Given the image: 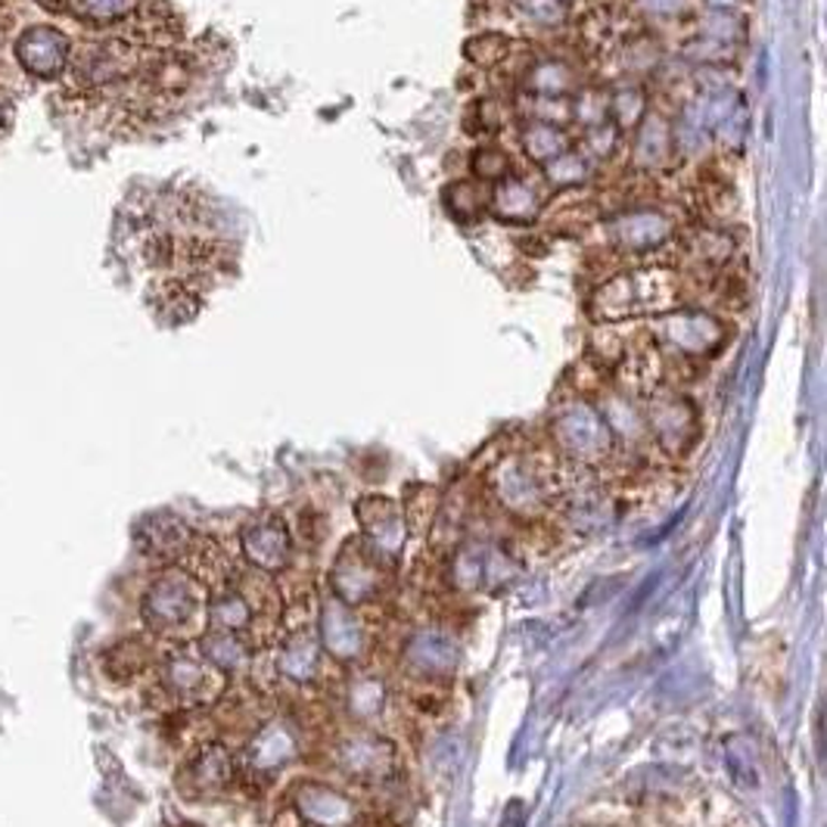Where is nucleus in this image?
Instances as JSON below:
<instances>
[{
  "mask_svg": "<svg viewBox=\"0 0 827 827\" xmlns=\"http://www.w3.org/2000/svg\"><path fill=\"white\" fill-rule=\"evenodd\" d=\"M72 13L97 25H109L135 13V0H72Z\"/></svg>",
  "mask_w": 827,
  "mask_h": 827,
  "instance_id": "obj_36",
  "label": "nucleus"
},
{
  "mask_svg": "<svg viewBox=\"0 0 827 827\" xmlns=\"http://www.w3.org/2000/svg\"><path fill=\"white\" fill-rule=\"evenodd\" d=\"M582 85H586V75H582V63L579 60L560 56V53H535V60L526 66L514 94L572 97Z\"/></svg>",
  "mask_w": 827,
  "mask_h": 827,
  "instance_id": "obj_19",
  "label": "nucleus"
},
{
  "mask_svg": "<svg viewBox=\"0 0 827 827\" xmlns=\"http://www.w3.org/2000/svg\"><path fill=\"white\" fill-rule=\"evenodd\" d=\"M240 551L253 569H261L268 576L283 572L293 560V535L287 529V519L280 514H261L246 523L240 533Z\"/></svg>",
  "mask_w": 827,
  "mask_h": 827,
  "instance_id": "obj_17",
  "label": "nucleus"
},
{
  "mask_svg": "<svg viewBox=\"0 0 827 827\" xmlns=\"http://www.w3.org/2000/svg\"><path fill=\"white\" fill-rule=\"evenodd\" d=\"M302 759V734L290 722H261L246 743L243 772L253 781H277L290 772V765Z\"/></svg>",
  "mask_w": 827,
  "mask_h": 827,
  "instance_id": "obj_11",
  "label": "nucleus"
},
{
  "mask_svg": "<svg viewBox=\"0 0 827 827\" xmlns=\"http://www.w3.org/2000/svg\"><path fill=\"white\" fill-rule=\"evenodd\" d=\"M143 616L155 632H184L193 622L208 625L206 586L187 572H165L147 591Z\"/></svg>",
  "mask_w": 827,
  "mask_h": 827,
  "instance_id": "obj_8",
  "label": "nucleus"
},
{
  "mask_svg": "<svg viewBox=\"0 0 827 827\" xmlns=\"http://www.w3.org/2000/svg\"><path fill=\"white\" fill-rule=\"evenodd\" d=\"M442 206L458 225H483L488 218V187L473 178H458L442 190Z\"/></svg>",
  "mask_w": 827,
  "mask_h": 827,
  "instance_id": "obj_24",
  "label": "nucleus"
},
{
  "mask_svg": "<svg viewBox=\"0 0 827 827\" xmlns=\"http://www.w3.org/2000/svg\"><path fill=\"white\" fill-rule=\"evenodd\" d=\"M625 7L654 35L656 29L663 32V29L690 25V19L697 17V10H700L697 0H625Z\"/></svg>",
  "mask_w": 827,
  "mask_h": 827,
  "instance_id": "obj_26",
  "label": "nucleus"
},
{
  "mask_svg": "<svg viewBox=\"0 0 827 827\" xmlns=\"http://www.w3.org/2000/svg\"><path fill=\"white\" fill-rule=\"evenodd\" d=\"M389 579H393V563L370 551L362 538H348L330 567V594L355 610H364L383 601Z\"/></svg>",
  "mask_w": 827,
  "mask_h": 827,
  "instance_id": "obj_7",
  "label": "nucleus"
},
{
  "mask_svg": "<svg viewBox=\"0 0 827 827\" xmlns=\"http://www.w3.org/2000/svg\"><path fill=\"white\" fill-rule=\"evenodd\" d=\"M551 190L541 184V178L529 172L507 174L504 181L488 187V218L507 227H533L545 218Z\"/></svg>",
  "mask_w": 827,
  "mask_h": 827,
  "instance_id": "obj_12",
  "label": "nucleus"
},
{
  "mask_svg": "<svg viewBox=\"0 0 827 827\" xmlns=\"http://www.w3.org/2000/svg\"><path fill=\"white\" fill-rule=\"evenodd\" d=\"M594 178H598V169L576 147L551 159L548 165H541V184L548 190H557V193L591 187Z\"/></svg>",
  "mask_w": 827,
  "mask_h": 827,
  "instance_id": "obj_30",
  "label": "nucleus"
},
{
  "mask_svg": "<svg viewBox=\"0 0 827 827\" xmlns=\"http://www.w3.org/2000/svg\"><path fill=\"white\" fill-rule=\"evenodd\" d=\"M517 172V159L511 150H504L498 143H480L473 155H470V178L480 181L485 187L504 181L507 174Z\"/></svg>",
  "mask_w": 827,
  "mask_h": 827,
  "instance_id": "obj_34",
  "label": "nucleus"
},
{
  "mask_svg": "<svg viewBox=\"0 0 827 827\" xmlns=\"http://www.w3.org/2000/svg\"><path fill=\"white\" fill-rule=\"evenodd\" d=\"M519 37H514L511 32H476V35L466 37L464 44V56L485 75L498 72L514 53L519 51Z\"/></svg>",
  "mask_w": 827,
  "mask_h": 827,
  "instance_id": "obj_29",
  "label": "nucleus"
},
{
  "mask_svg": "<svg viewBox=\"0 0 827 827\" xmlns=\"http://www.w3.org/2000/svg\"><path fill=\"white\" fill-rule=\"evenodd\" d=\"M218 669H212L206 659L196 656H172L165 666V681L178 697H206L208 681L218 678Z\"/></svg>",
  "mask_w": 827,
  "mask_h": 827,
  "instance_id": "obj_33",
  "label": "nucleus"
},
{
  "mask_svg": "<svg viewBox=\"0 0 827 827\" xmlns=\"http://www.w3.org/2000/svg\"><path fill=\"white\" fill-rule=\"evenodd\" d=\"M293 809L299 821L309 827H358L362 825V806L330 781L309 777L299 781L293 793Z\"/></svg>",
  "mask_w": 827,
  "mask_h": 827,
  "instance_id": "obj_15",
  "label": "nucleus"
},
{
  "mask_svg": "<svg viewBox=\"0 0 827 827\" xmlns=\"http://www.w3.org/2000/svg\"><path fill=\"white\" fill-rule=\"evenodd\" d=\"M237 777V762L225 747H206L200 756L193 759V784L203 796L225 793Z\"/></svg>",
  "mask_w": 827,
  "mask_h": 827,
  "instance_id": "obj_31",
  "label": "nucleus"
},
{
  "mask_svg": "<svg viewBox=\"0 0 827 827\" xmlns=\"http://www.w3.org/2000/svg\"><path fill=\"white\" fill-rule=\"evenodd\" d=\"M386 707H389L386 675L374 673V669H358L343 681V709L348 712L352 724L377 728L386 719Z\"/></svg>",
  "mask_w": 827,
  "mask_h": 827,
  "instance_id": "obj_21",
  "label": "nucleus"
},
{
  "mask_svg": "<svg viewBox=\"0 0 827 827\" xmlns=\"http://www.w3.org/2000/svg\"><path fill=\"white\" fill-rule=\"evenodd\" d=\"M327 759L336 775L362 787H386L398 769L396 747L377 728L362 724H352L348 731L336 734L327 747Z\"/></svg>",
  "mask_w": 827,
  "mask_h": 827,
  "instance_id": "obj_6",
  "label": "nucleus"
},
{
  "mask_svg": "<svg viewBox=\"0 0 827 827\" xmlns=\"http://www.w3.org/2000/svg\"><path fill=\"white\" fill-rule=\"evenodd\" d=\"M517 147L519 153L526 155V162L541 169L560 153L572 150V135H569V128L548 125V121H519Z\"/></svg>",
  "mask_w": 827,
  "mask_h": 827,
  "instance_id": "obj_23",
  "label": "nucleus"
},
{
  "mask_svg": "<svg viewBox=\"0 0 827 827\" xmlns=\"http://www.w3.org/2000/svg\"><path fill=\"white\" fill-rule=\"evenodd\" d=\"M548 445L557 451L563 464L594 473L598 480L616 458L613 436L606 430L594 398L576 396V393L554 405L548 417Z\"/></svg>",
  "mask_w": 827,
  "mask_h": 827,
  "instance_id": "obj_3",
  "label": "nucleus"
},
{
  "mask_svg": "<svg viewBox=\"0 0 827 827\" xmlns=\"http://www.w3.org/2000/svg\"><path fill=\"white\" fill-rule=\"evenodd\" d=\"M330 659L318 641L314 625H296L290 629L275 651V673L280 681L293 688H318L324 681Z\"/></svg>",
  "mask_w": 827,
  "mask_h": 827,
  "instance_id": "obj_14",
  "label": "nucleus"
},
{
  "mask_svg": "<svg viewBox=\"0 0 827 827\" xmlns=\"http://www.w3.org/2000/svg\"><path fill=\"white\" fill-rule=\"evenodd\" d=\"M700 7H707V10H738L741 13L747 3H753V0H697Z\"/></svg>",
  "mask_w": 827,
  "mask_h": 827,
  "instance_id": "obj_37",
  "label": "nucleus"
},
{
  "mask_svg": "<svg viewBox=\"0 0 827 827\" xmlns=\"http://www.w3.org/2000/svg\"><path fill=\"white\" fill-rule=\"evenodd\" d=\"M517 121V112H514V100L504 97V94H492V97H480L473 100V106L466 109V131L473 138H495L501 135L507 125Z\"/></svg>",
  "mask_w": 827,
  "mask_h": 827,
  "instance_id": "obj_32",
  "label": "nucleus"
},
{
  "mask_svg": "<svg viewBox=\"0 0 827 827\" xmlns=\"http://www.w3.org/2000/svg\"><path fill=\"white\" fill-rule=\"evenodd\" d=\"M355 517L362 523V541L374 554H379L386 563L396 567L398 554L408 541V523L405 514L393 498L383 495H367L355 504Z\"/></svg>",
  "mask_w": 827,
  "mask_h": 827,
  "instance_id": "obj_16",
  "label": "nucleus"
},
{
  "mask_svg": "<svg viewBox=\"0 0 827 827\" xmlns=\"http://www.w3.org/2000/svg\"><path fill=\"white\" fill-rule=\"evenodd\" d=\"M17 56L22 69L35 78H56L69 66L72 41L53 25H32L17 41Z\"/></svg>",
  "mask_w": 827,
  "mask_h": 827,
  "instance_id": "obj_20",
  "label": "nucleus"
},
{
  "mask_svg": "<svg viewBox=\"0 0 827 827\" xmlns=\"http://www.w3.org/2000/svg\"><path fill=\"white\" fill-rule=\"evenodd\" d=\"M461 651L458 641L442 629H420L401 647V666L417 685H442L458 673Z\"/></svg>",
  "mask_w": 827,
  "mask_h": 827,
  "instance_id": "obj_13",
  "label": "nucleus"
},
{
  "mask_svg": "<svg viewBox=\"0 0 827 827\" xmlns=\"http://www.w3.org/2000/svg\"><path fill=\"white\" fill-rule=\"evenodd\" d=\"M651 109H654V100H651V90H647L644 82L616 78V82L606 85V116L622 135H629Z\"/></svg>",
  "mask_w": 827,
  "mask_h": 827,
  "instance_id": "obj_22",
  "label": "nucleus"
},
{
  "mask_svg": "<svg viewBox=\"0 0 827 827\" xmlns=\"http://www.w3.org/2000/svg\"><path fill=\"white\" fill-rule=\"evenodd\" d=\"M678 305H688L681 275L663 261H641L622 265L613 275L598 280L588 293L586 311L591 324H625L656 318Z\"/></svg>",
  "mask_w": 827,
  "mask_h": 827,
  "instance_id": "obj_1",
  "label": "nucleus"
},
{
  "mask_svg": "<svg viewBox=\"0 0 827 827\" xmlns=\"http://www.w3.org/2000/svg\"><path fill=\"white\" fill-rule=\"evenodd\" d=\"M644 420H647L654 458L669 461V464L688 458L704 432L694 398L673 386H659L654 396L644 398Z\"/></svg>",
  "mask_w": 827,
  "mask_h": 827,
  "instance_id": "obj_5",
  "label": "nucleus"
},
{
  "mask_svg": "<svg viewBox=\"0 0 827 827\" xmlns=\"http://www.w3.org/2000/svg\"><path fill=\"white\" fill-rule=\"evenodd\" d=\"M681 225H688V215L675 203H629L603 212L594 230L603 237V253L629 265V259H656L666 253Z\"/></svg>",
  "mask_w": 827,
  "mask_h": 827,
  "instance_id": "obj_2",
  "label": "nucleus"
},
{
  "mask_svg": "<svg viewBox=\"0 0 827 827\" xmlns=\"http://www.w3.org/2000/svg\"><path fill=\"white\" fill-rule=\"evenodd\" d=\"M200 651H203V659H206L212 669L218 673H243L249 663H253V644L243 638V635H230V632H212L200 641Z\"/></svg>",
  "mask_w": 827,
  "mask_h": 827,
  "instance_id": "obj_27",
  "label": "nucleus"
},
{
  "mask_svg": "<svg viewBox=\"0 0 827 827\" xmlns=\"http://www.w3.org/2000/svg\"><path fill=\"white\" fill-rule=\"evenodd\" d=\"M690 32H697L707 41H716L728 51H738L747 44V35H750V25H747V17L738 13V10H697V17L690 19Z\"/></svg>",
  "mask_w": 827,
  "mask_h": 827,
  "instance_id": "obj_25",
  "label": "nucleus"
},
{
  "mask_svg": "<svg viewBox=\"0 0 827 827\" xmlns=\"http://www.w3.org/2000/svg\"><path fill=\"white\" fill-rule=\"evenodd\" d=\"M140 51L143 47L135 37H112V41H100V44H87L85 53L75 63V75L87 87L116 85L140 69Z\"/></svg>",
  "mask_w": 827,
  "mask_h": 827,
  "instance_id": "obj_18",
  "label": "nucleus"
},
{
  "mask_svg": "<svg viewBox=\"0 0 827 827\" xmlns=\"http://www.w3.org/2000/svg\"><path fill=\"white\" fill-rule=\"evenodd\" d=\"M644 333L663 358L707 364L731 343V321L707 305H678L656 318H644Z\"/></svg>",
  "mask_w": 827,
  "mask_h": 827,
  "instance_id": "obj_4",
  "label": "nucleus"
},
{
  "mask_svg": "<svg viewBox=\"0 0 827 827\" xmlns=\"http://www.w3.org/2000/svg\"><path fill=\"white\" fill-rule=\"evenodd\" d=\"M563 3H569V7H572V3H579V0H563Z\"/></svg>",
  "mask_w": 827,
  "mask_h": 827,
  "instance_id": "obj_38",
  "label": "nucleus"
},
{
  "mask_svg": "<svg viewBox=\"0 0 827 827\" xmlns=\"http://www.w3.org/2000/svg\"><path fill=\"white\" fill-rule=\"evenodd\" d=\"M0 116H3V112H0Z\"/></svg>",
  "mask_w": 827,
  "mask_h": 827,
  "instance_id": "obj_40",
  "label": "nucleus"
},
{
  "mask_svg": "<svg viewBox=\"0 0 827 827\" xmlns=\"http://www.w3.org/2000/svg\"><path fill=\"white\" fill-rule=\"evenodd\" d=\"M314 632L330 663H340V666H358L370 647V632H367V622L362 620V610L336 601L333 594L321 603Z\"/></svg>",
  "mask_w": 827,
  "mask_h": 827,
  "instance_id": "obj_10",
  "label": "nucleus"
},
{
  "mask_svg": "<svg viewBox=\"0 0 827 827\" xmlns=\"http://www.w3.org/2000/svg\"><path fill=\"white\" fill-rule=\"evenodd\" d=\"M572 147L601 172V165H610L616 155L625 153V135H622L613 121L606 119L601 125H591V128L576 131L572 135Z\"/></svg>",
  "mask_w": 827,
  "mask_h": 827,
  "instance_id": "obj_28",
  "label": "nucleus"
},
{
  "mask_svg": "<svg viewBox=\"0 0 827 827\" xmlns=\"http://www.w3.org/2000/svg\"><path fill=\"white\" fill-rule=\"evenodd\" d=\"M511 3H517V0H511Z\"/></svg>",
  "mask_w": 827,
  "mask_h": 827,
  "instance_id": "obj_39",
  "label": "nucleus"
},
{
  "mask_svg": "<svg viewBox=\"0 0 827 827\" xmlns=\"http://www.w3.org/2000/svg\"><path fill=\"white\" fill-rule=\"evenodd\" d=\"M517 17L538 29H563L572 22V7L563 0H517Z\"/></svg>",
  "mask_w": 827,
  "mask_h": 827,
  "instance_id": "obj_35",
  "label": "nucleus"
},
{
  "mask_svg": "<svg viewBox=\"0 0 827 827\" xmlns=\"http://www.w3.org/2000/svg\"><path fill=\"white\" fill-rule=\"evenodd\" d=\"M681 169V159L675 150L673 116L654 106L644 119L625 135V172L635 178H666Z\"/></svg>",
  "mask_w": 827,
  "mask_h": 827,
  "instance_id": "obj_9",
  "label": "nucleus"
}]
</instances>
